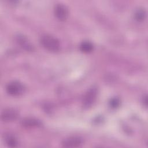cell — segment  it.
I'll list each match as a JSON object with an SVG mask.
<instances>
[{"instance_id":"obj_1","label":"cell","mask_w":148,"mask_h":148,"mask_svg":"<svg viewBox=\"0 0 148 148\" xmlns=\"http://www.w3.org/2000/svg\"><path fill=\"white\" fill-rule=\"evenodd\" d=\"M40 43L46 49L51 51L58 50L60 47L59 40L56 38L49 35H43L40 38Z\"/></svg>"},{"instance_id":"obj_2","label":"cell","mask_w":148,"mask_h":148,"mask_svg":"<svg viewBox=\"0 0 148 148\" xmlns=\"http://www.w3.org/2000/svg\"><path fill=\"white\" fill-rule=\"evenodd\" d=\"M6 89L9 94L13 96H18L24 92V87L20 82L13 81L7 85Z\"/></svg>"},{"instance_id":"obj_3","label":"cell","mask_w":148,"mask_h":148,"mask_svg":"<svg viewBox=\"0 0 148 148\" xmlns=\"http://www.w3.org/2000/svg\"><path fill=\"white\" fill-rule=\"evenodd\" d=\"M97 87H92L90 88L84 96L83 100V105L84 107L85 108L90 107L95 101L97 97Z\"/></svg>"},{"instance_id":"obj_4","label":"cell","mask_w":148,"mask_h":148,"mask_svg":"<svg viewBox=\"0 0 148 148\" xmlns=\"http://www.w3.org/2000/svg\"><path fill=\"white\" fill-rule=\"evenodd\" d=\"M83 143L82 138L77 136H71L65 139L62 142V146L65 147H77Z\"/></svg>"},{"instance_id":"obj_5","label":"cell","mask_w":148,"mask_h":148,"mask_svg":"<svg viewBox=\"0 0 148 148\" xmlns=\"http://www.w3.org/2000/svg\"><path fill=\"white\" fill-rule=\"evenodd\" d=\"M54 14L60 20H64L68 16V11L65 5L62 3H58L55 6Z\"/></svg>"},{"instance_id":"obj_6","label":"cell","mask_w":148,"mask_h":148,"mask_svg":"<svg viewBox=\"0 0 148 148\" xmlns=\"http://www.w3.org/2000/svg\"><path fill=\"white\" fill-rule=\"evenodd\" d=\"M18 113L13 109L8 108L2 111L1 113V119L5 122L12 121L16 119Z\"/></svg>"},{"instance_id":"obj_7","label":"cell","mask_w":148,"mask_h":148,"mask_svg":"<svg viewBox=\"0 0 148 148\" xmlns=\"http://www.w3.org/2000/svg\"><path fill=\"white\" fill-rule=\"evenodd\" d=\"M22 124L25 127H38L41 125V122L35 119L27 118L22 121Z\"/></svg>"},{"instance_id":"obj_8","label":"cell","mask_w":148,"mask_h":148,"mask_svg":"<svg viewBox=\"0 0 148 148\" xmlns=\"http://www.w3.org/2000/svg\"><path fill=\"white\" fill-rule=\"evenodd\" d=\"M17 42L23 48L27 50H32L33 49V47L31 45V43L28 41V40L25 38H24L23 36H18Z\"/></svg>"},{"instance_id":"obj_9","label":"cell","mask_w":148,"mask_h":148,"mask_svg":"<svg viewBox=\"0 0 148 148\" xmlns=\"http://www.w3.org/2000/svg\"><path fill=\"white\" fill-rule=\"evenodd\" d=\"M80 49L84 53H89L92 50L93 45L88 41H83L80 45Z\"/></svg>"},{"instance_id":"obj_10","label":"cell","mask_w":148,"mask_h":148,"mask_svg":"<svg viewBox=\"0 0 148 148\" xmlns=\"http://www.w3.org/2000/svg\"><path fill=\"white\" fill-rule=\"evenodd\" d=\"M134 16L136 20L139 21H142L146 17V12L143 9H138L135 11Z\"/></svg>"},{"instance_id":"obj_11","label":"cell","mask_w":148,"mask_h":148,"mask_svg":"<svg viewBox=\"0 0 148 148\" xmlns=\"http://www.w3.org/2000/svg\"><path fill=\"white\" fill-rule=\"evenodd\" d=\"M6 143L10 147H15L17 145V141L16 139L12 136H9L6 138Z\"/></svg>"},{"instance_id":"obj_12","label":"cell","mask_w":148,"mask_h":148,"mask_svg":"<svg viewBox=\"0 0 148 148\" xmlns=\"http://www.w3.org/2000/svg\"><path fill=\"white\" fill-rule=\"evenodd\" d=\"M119 103H120V101L119 100L116 98H112L110 101V106L111 108H117L119 105Z\"/></svg>"}]
</instances>
